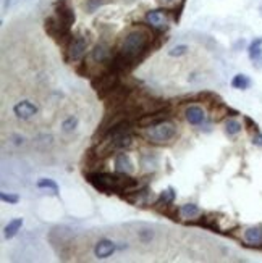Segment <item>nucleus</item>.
<instances>
[{"instance_id":"1","label":"nucleus","mask_w":262,"mask_h":263,"mask_svg":"<svg viewBox=\"0 0 262 263\" xmlns=\"http://www.w3.org/2000/svg\"><path fill=\"white\" fill-rule=\"evenodd\" d=\"M150 28V26H149ZM148 26H136L131 31L125 34V37L120 45V52L131 60L136 65H139L141 60L146 58V55L152 52L155 45H152V31Z\"/></svg>"},{"instance_id":"2","label":"nucleus","mask_w":262,"mask_h":263,"mask_svg":"<svg viewBox=\"0 0 262 263\" xmlns=\"http://www.w3.org/2000/svg\"><path fill=\"white\" fill-rule=\"evenodd\" d=\"M176 138V124L170 120H165L162 123L149 126L146 131V139L152 145H168Z\"/></svg>"},{"instance_id":"3","label":"nucleus","mask_w":262,"mask_h":263,"mask_svg":"<svg viewBox=\"0 0 262 263\" xmlns=\"http://www.w3.org/2000/svg\"><path fill=\"white\" fill-rule=\"evenodd\" d=\"M120 76L122 74L113 71V70L105 68L104 71H100L99 74H95V78L91 79V88L97 92V97L100 100H104L120 84Z\"/></svg>"},{"instance_id":"4","label":"nucleus","mask_w":262,"mask_h":263,"mask_svg":"<svg viewBox=\"0 0 262 263\" xmlns=\"http://www.w3.org/2000/svg\"><path fill=\"white\" fill-rule=\"evenodd\" d=\"M88 50V39L84 36H75L67 49L65 60L67 62H81Z\"/></svg>"},{"instance_id":"5","label":"nucleus","mask_w":262,"mask_h":263,"mask_svg":"<svg viewBox=\"0 0 262 263\" xmlns=\"http://www.w3.org/2000/svg\"><path fill=\"white\" fill-rule=\"evenodd\" d=\"M54 7H55V17L58 18V21L62 23L65 28L72 29L76 17H75V10L72 5H70L68 0H58V2L54 3Z\"/></svg>"},{"instance_id":"6","label":"nucleus","mask_w":262,"mask_h":263,"mask_svg":"<svg viewBox=\"0 0 262 263\" xmlns=\"http://www.w3.org/2000/svg\"><path fill=\"white\" fill-rule=\"evenodd\" d=\"M146 21L150 28H155L159 31L167 28L168 24V17H167V12H162V10H149L146 13Z\"/></svg>"},{"instance_id":"7","label":"nucleus","mask_w":262,"mask_h":263,"mask_svg":"<svg viewBox=\"0 0 262 263\" xmlns=\"http://www.w3.org/2000/svg\"><path fill=\"white\" fill-rule=\"evenodd\" d=\"M165 120H170V108L167 110H162V112H157V113H149V115H143L141 118H138V126L141 128H149V126H154L157 123H162Z\"/></svg>"},{"instance_id":"8","label":"nucleus","mask_w":262,"mask_h":263,"mask_svg":"<svg viewBox=\"0 0 262 263\" xmlns=\"http://www.w3.org/2000/svg\"><path fill=\"white\" fill-rule=\"evenodd\" d=\"M37 112H39V108L33 102H29V100H21V102H18L13 107V113L19 120L33 118L34 115H37Z\"/></svg>"},{"instance_id":"9","label":"nucleus","mask_w":262,"mask_h":263,"mask_svg":"<svg viewBox=\"0 0 262 263\" xmlns=\"http://www.w3.org/2000/svg\"><path fill=\"white\" fill-rule=\"evenodd\" d=\"M112 50L105 42H99L94 45L93 49V53H91V57L97 65H107L110 62V58H112Z\"/></svg>"},{"instance_id":"10","label":"nucleus","mask_w":262,"mask_h":263,"mask_svg":"<svg viewBox=\"0 0 262 263\" xmlns=\"http://www.w3.org/2000/svg\"><path fill=\"white\" fill-rule=\"evenodd\" d=\"M113 165H115V171L117 173H123V175H131L134 171V165H133V160L130 158L128 154L125 152H118L115 155V160H113Z\"/></svg>"},{"instance_id":"11","label":"nucleus","mask_w":262,"mask_h":263,"mask_svg":"<svg viewBox=\"0 0 262 263\" xmlns=\"http://www.w3.org/2000/svg\"><path fill=\"white\" fill-rule=\"evenodd\" d=\"M115 250H117V244L110 239H100L94 245V255L97 259H109Z\"/></svg>"},{"instance_id":"12","label":"nucleus","mask_w":262,"mask_h":263,"mask_svg":"<svg viewBox=\"0 0 262 263\" xmlns=\"http://www.w3.org/2000/svg\"><path fill=\"white\" fill-rule=\"evenodd\" d=\"M185 118L189 124L199 126L206 121V112L201 107H198V105H189V107L185 110Z\"/></svg>"},{"instance_id":"13","label":"nucleus","mask_w":262,"mask_h":263,"mask_svg":"<svg viewBox=\"0 0 262 263\" xmlns=\"http://www.w3.org/2000/svg\"><path fill=\"white\" fill-rule=\"evenodd\" d=\"M107 139L112 140L113 147L117 152H127L133 147V144H134V138L131 133L123 134V136H117V138H107Z\"/></svg>"},{"instance_id":"14","label":"nucleus","mask_w":262,"mask_h":263,"mask_svg":"<svg viewBox=\"0 0 262 263\" xmlns=\"http://www.w3.org/2000/svg\"><path fill=\"white\" fill-rule=\"evenodd\" d=\"M244 241L248 242V245L259 247L262 245V226H251L244 231Z\"/></svg>"},{"instance_id":"15","label":"nucleus","mask_w":262,"mask_h":263,"mask_svg":"<svg viewBox=\"0 0 262 263\" xmlns=\"http://www.w3.org/2000/svg\"><path fill=\"white\" fill-rule=\"evenodd\" d=\"M175 197H176V192L173 188H167L165 191H162L159 194L157 197V200L154 202V205H152V209H160V207H165V205H170V204H173L175 202Z\"/></svg>"},{"instance_id":"16","label":"nucleus","mask_w":262,"mask_h":263,"mask_svg":"<svg viewBox=\"0 0 262 263\" xmlns=\"http://www.w3.org/2000/svg\"><path fill=\"white\" fill-rule=\"evenodd\" d=\"M157 211L160 215L167 216V218H170L172 221H180V216H181V211L176 205L170 204V205H165V207H160V209H157Z\"/></svg>"},{"instance_id":"17","label":"nucleus","mask_w":262,"mask_h":263,"mask_svg":"<svg viewBox=\"0 0 262 263\" xmlns=\"http://www.w3.org/2000/svg\"><path fill=\"white\" fill-rule=\"evenodd\" d=\"M180 211H181V218H185V220H194L201 215L199 207L196 204H185L180 209Z\"/></svg>"},{"instance_id":"18","label":"nucleus","mask_w":262,"mask_h":263,"mask_svg":"<svg viewBox=\"0 0 262 263\" xmlns=\"http://www.w3.org/2000/svg\"><path fill=\"white\" fill-rule=\"evenodd\" d=\"M21 226H23V218L12 220L7 226H5V229H3L5 237H7V239H12V237H15V236L18 234V231L21 229Z\"/></svg>"},{"instance_id":"19","label":"nucleus","mask_w":262,"mask_h":263,"mask_svg":"<svg viewBox=\"0 0 262 263\" xmlns=\"http://www.w3.org/2000/svg\"><path fill=\"white\" fill-rule=\"evenodd\" d=\"M251 79H249V76H246V74H236L233 79H231V88H235V89H240V90H246V89H249L251 88Z\"/></svg>"},{"instance_id":"20","label":"nucleus","mask_w":262,"mask_h":263,"mask_svg":"<svg viewBox=\"0 0 262 263\" xmlns=\"http://www.w3.org/2000/svg\"><path fill=\"white\" fill-rule=\"evenodd\" d=\"M248 53H249V58H251V60L261 58V55H262V37L256 39V40H253V42H251L249 49H248Z\"/></svg>"},{"instance_id":"21","label":"nucleus","mask_w":262,"mask_h":263,"mask_svg":"<svg viewBox=\"0 0 262 263\" xmlns=\"http://www.w3.org/2000/svg\"><path fill=\"white\" fill-rule=\"evenodd\" d=\"M159 163V158L155 154H143L141 155V165L146 168H155Z\"/></svg>"},{"instance_id":"22","label":"nucleus","mask_w":262,"mask_h":263,"mask_svg":"<svg viewBox=\"0 0 262 263\" xmlns=\"http://www.w3.org/2000/svg\"><path fill=\"white\" fill-rule=\"evenodd\" d=\"M37 188L39 189H52V192L55 195H58V186L55 183L54 179H49V178H41L37 181Z\"/></svg>"},{"instance_id":"23","label":"nucleus","mask_w":262,"mask_h":263,"mask_svg":"<svg viewBox=\"0 0 262 263\" xmlns=\"http://www.w3.org/2000/svg\"><path fill=\"white\" fill-rule=\"evenodd\" d=\"M241 128H243V126L236 120H228L225 123V133L228 136H236L238 133H241Z\"/></svg>"},{"instance_id":"24","label":"nucleus","mask_w":262,"mask_h":263,"mask_svg":"<svg viewBox=\"0 0 262 263\" xmlns=\"http://www.w3.org/2000/svg\"><path fill=\"white\" fill-rule=\"evenodd\" d=\"M105 3H107V0H86V2H84V10H86L88 13H94L95 10H99Z\"/></svg>"},{"instance_id":"25","label":"nucleus","mask_w":262,"mask_h":263,"mask_svg":"<svg viewBox=\"0 0 262 263\" xmlns=\"http://www.w3.org/2000/svg\"><path fill=\"white\" fill-rule=\"evenodd\" d=\"M76 128H78V118H76V116H68V118L62 123V129L65 131V133H72V131H75Z\"/></svg>"},{"instance_id":"26","label":"nucleus","mask_w":262,"mask_h":263,"mask_svg":"<svg viewBox=\"0 0 262 263\" xmlns=\"http://www.w3.org/2000/svg\"><path fill=\"white\" fill-rule=\"evenodd\" d=\"M189 52V47L185 44H180V45H175V47H172L168 50V55L170 57H183V55H186Z\"/></svg>"},{"instance_id":"27","label":"nucleus","mask_w":262,"mask_h":263,"mask_svg":"<svg viewBox=\"0 0 262 263\" xmlns=\"http://www.w3.org/2000/svg\"><path fill=\"white\" fill-rule=\"evenodd\" d=\"M0 199H2V202H5V204H10V205H17L19 202V197L17 194H7V192H2Z\"/></svg>"},{"instance_id":"28","label":"nucleus","mask_w":262,"mask_h":263,"mask_svg":"<svg viewBox=\"0 0 262 263\" xmlns=\"http://www.w3.org/2000/svg\"><path fill=\"white\" fill-rule=\"evenodd\" d=\"M138 237H139V241H141V242L148 244V242H150V239H152V237H154V231H152V229H149V228H146V229L139 231Z\"/></svg>"},{"instance_id":"29","label":"nucleus","mask_w":262,"mask_h":263,"mask_svg":"<svg viewBox=\"0 0 262 263\" xmlns=\"http://www.w3.org/2000/svg\"><path fill=\"white\" fill-rule=\"evenodd\" d=\"M157 3L164 8H176V5H180L181 0H157Z\"/></svg>"},{"instance_id":"30","label":"nucleus","mask_w":262,"mask_h":263,"mask_svg":"<svg viewBox=\"0 0 262 263\" xmlns=\"http://www.w3.org/2000/svg\"><path fill=\"white\" fill-rule=\"evenodd\" d=\"M253 144H254V145H259V147H262V134L259 133V131L253 136Z\"/></svg>"}]
</instances>
